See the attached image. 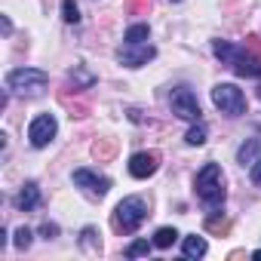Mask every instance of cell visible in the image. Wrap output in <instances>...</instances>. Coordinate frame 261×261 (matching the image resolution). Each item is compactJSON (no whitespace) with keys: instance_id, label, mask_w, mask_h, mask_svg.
<instances>
[{"instance_id":"obj_1","label":"cell","mask_w":261,"mask_h":261,"mask_svg":"<svg viewBox=\"0 0 261 261\" xmlns=\"http://www.w3.org/2000/svg\"><path fill=\"white\" fill-rule=\"evenodd\" d=\"M148 218V203L142 197H126L117 203L114 215H111V224L117 233H133L142 227V221Z\"/></svg>"},{"instance_id":"obj_2","label":"cell","mask_w":261,"mask_h":261,"mask_svg":"<svg viewBox=\"0 0 261 261\" xmlns=\"http://www.w3.org/2000/svg\"><path fill=\"white\" fill-rule=\"evenodd\" d=\"M197 197L206 203V206H221L224 203V172L218 163H206L200 172H197Z\"/></svg>"},{"instance_id":"obj_3","label":"cell","mask_w":261,"mask_h":261,"mask_svg":"<svg viewBox=\"0 0 261 261\" xmlns=\"http://www.w3.org/2000/svg\"><path fill=\"white\" fill-rule=\"evenodd\" d=\"M46 83H49V74L40 71V68H16V71L7 74V86H10L13 92H28V95H34V92H40Z\"/></svg>"},{"instance_id":"obj_4","label":"cell","mask_w":261,"mask_h":261,"mask_svg":"<svg viewBox=\"0 0 261 261\" xmlns=\"http://www.w3.org/2000/svg\"><path fill=\"white\" fill-rule=\"evenodd\" d=\"M212 101H215V108H218L221 114H227V117H240V114L246 111V95H243V89L233 86V83H218V86L212 89Z\"/></svg>"},{"instance_id":"obj_5","label":"cell","mask_w":261,"mask_h":261,"mask_svg":"<svg viewBox=\"0 0 261 261\" xmlns=\"http://www.w3.org/2000/svg\"><path fill=\"white\" fill-rule=\"evenodd\" d=\"M237 77H261V59H258V37H249V49H237L230 62Z\"/></svg>"},{"instance_id":"obj_6","label":"cell","mask_w":261,"mask_h":261,"mask_svg":"<svg viewBox=\"0 0 261 261\" xmlns=\"http://www.w3.org/2000/svg\"><path fill=\"white\" fill-rule=\"evenodd\" d=\"M169 105H172V114H175V117H181V120H200V101H197V95H194L188 86L172 89Z\"/></svg>"},{"instance_id":"obj_7","label":"cell","mask_w":261,"mask_h":261,"mask_svg":"<svg viewBox=\"0 0 261 261\" xmlns=\"http://www.w3.org/2000/svg\"><path fill=\"white\" fill-rule=\"evenodd\" d=\"M56 129H59L56 117H53V114H40V117H34L31 126H28V139H31L34 148H46V145L56 139Z\"/></svg>"},{"instance_id":"obj_8","label":"cell","mask_w":261,"mask_h":261,"mask_svg":"<svg viewBox=\"0 0 261 261\" xmlns=\"http://www.w3.org/2000/svg\"><path fill=\"white\" fill-rule=\"evenodd\" d=\"M74 185L83 188L89 197H98V200L111 191V178H105V175H98V172H92V169H77V172H74Z\"/></svg>"},{"instance_id":"obj_9","label":"cell","mask_w":261,"mask_h":261,"mask_svg":"<svg viewBox=\"0 0 261 261\" xmlns=\"http://www.w3.org/2000/svg\"><path fill=\"white\" fill-rule=\"evenodd\" d=\"M154 56H157L154 46H145V43H126V46H120V53H117V59H120L126 68H142V65H148Z\"/></svg>"},{"instance_id":"obj_10","label":"cell","mask_w":261,"mask_h":261,"mask_svg":"<svg viewBox=\"0 0 261 261\" xmlns=\"http://www.w3.org/2000/svg\"><path fill=\"white\" fill-rule=\"evenodd\" d=\"M157 166H160V157L154 151H139V154H133V160H129V175L133 178H148V175L157 172Z\"/></svg>"},{"instance_id":"obj_11","label":"cell","mask_w":261,"mask_h":261,"mask_svg":"<svg viewBox=\"0 0 261 261\" xmlns=\"http://www.w3.org/2000/svg\"><path fill=\"white\" fill-rule=\"evenodd\" d=\"M37 203H40V191H37V185H34V181H28V185L19 191V197H16V209H22V212H31Z\"/></svg>"},{"instance_id":"obj_12","label":"cell","mask_w":261,"mask_h":261,"mask_svg":"<svg viewBox=\"0 0 261 261\" xmlns=\"http://www.w3.org/2000/svg\"><path fill=\"white\" fill-rule=\"evenodd\" d=\"M237 160H240L243 166H246V163L252 166L255 160H261V142H258V139H249V142L237 151Z\"/></svg>"},{"instance_id":"obj_13","label":"cell","mask_w":261,"mask_h":261,"mask_svg":"<svg viewBox=\"0 0 261 261\" xmlns=\"http://www.w3.org/2000/svg\"><path fill=\"white\" fill-rule=\"evenodd\" d=\"M114 154H117V139H98V142L92 145V157H95L98 163L111 160Z\"/></svg>"},{"instance_id":"obj_14","label":"cell","mask_w":261,"mask_h":261,"mask_svg":"<svg viewBox=\"0 0 261 261\" xmlns=\"http://www.w3.org/2000/svg\"><path fill=\"white\" fill-rule=\"evenodd\" d=\"M181 252H185V258H203L206 255V240L203 237H185V246H181Z\"/></svg>"},{"instance_id":"obj_15","label":"cell","mask_w":261,"mask_h":261,"mask_svg":"<svg viewBox=\"0 0 261 261\" xmlns=\"http://www.w3.org/2000/svg\"><path fill=\"white\" fill-rule=\"evenodd\" d=\"M80 246H83L86 252H101L98 230H95V227H83V233H80Z\"/></svg>"},{"instance_id":"obj_16","label":"cell","mask_w":261,"mask_h":261,"mask_svg":"<svg viewBox=\"0 0 261 261\" xmlns=\"http://www.w3.org/2000/svg\"><path fill=\"white\" fill-rule=\"evenodd\" d=\"M175 240H178V230H175V227H160V230L154 233V246H157V249H169Z\"/></svg>"},{"instance_id":"obj_17","label":"cell","mask_w":261,"mask_h":261,"mask_svg":"<svg viewBox=\"0 0 261 261\" xmlns=\"http://www.w3.org/2000/svg\"><path fill=\"white\" fill-rule=\"evenodd\" d=\"M206 230L215 233V237H224V233H230V221L227 218H218V215H209L206 218Z\"/></svg>"},{"instance_id":"obj_18","label":"cell","mask_w":261,"mask_h":261,"mask_svg":"<svg viewBox=\"0 0 261 261\" xmlns=\"http://www.w3.org/2000/svg\"><path fill=\"white\" fill-rule=\"evenodd\" d=\"M212 49H215V56L221 59V65H230V62H233V56H237V46H230L227 40H215V46H212Z\"/></svg>"},{"instance_id":"obj_19","label":"cell","mask_w":261,"mask_h":261,"mask_svg":"<svg viewBox=\"0 0 261 261\" xmlns=\"http://www.w3.org/2000/svg\"><path fill=\"white\" fill-rule=\"evenodd\" d=\"M148 25H133V28H126V34H123V40L126 43H145L148 40Z\"/></svg>"},{"instance_id":"obj_20","label":"cell","mask_w":261,"mask_h":261,"mask_svg":"<svg viewBox=\"0 0 261 261\" xmlns=\"http://www.w3.org/2000/svg\"><path fill=\"white\" fill-rule=\"evenodd\" d=\"M185 142H188V145H197V148H200V145L206 142V126H203V123L191 126V129H188V136H185Z\"/></svg>"},{"instance_id":"obj_21","label":"cell","mask_w":261,"mask_h":261,"mask_svg":"<svg viewBox=\"0 0 261 261\" xmlns=\"http://www.w3.org/2000/svg\"><path fill=\"white\" fill-rule=\"evenodd\" d=\"M151 246H154V243H148V240H136L133 246L126 249V258H142V255L151 252Z\"/></svg>"},{"instance_id":"obj_22","label":"cell","mask_w":261,"mask_h":261,"mask_svg":"<svg viewBox=\"0 0 261 261\" xmlns=\"http://www.w3.org/2000/svg\"><path fill=\"white\" fill-rule=\"evenodd\" d=\"M62 19L65 22H80V10L74 0H62Z\"/></svg>"},{"instance_id":"obj_23","label":"cell","mask_w":261,"mask_h":261,"mask_svg":"<svg viewBox=\"0 0 261 261\" xmlns=\"http://www.w3.org/2000/svg\"><path fill=\"white\" fill-rule=\"evenodd\" d=\"M13 243H16V249H28V246H31V230H28V227H19Z\"/></svg>"},{"instance_id":"obj_24","label":"cell","mask_w":261,"mask_h":261,"mask_svg":"<svg viewBox=\"0 0 261 261\" xmlns=\"http://www.w3.org/2000/svg\"><path fill=\"white\" fill-rule=\"evenodd\" d=\"M40 237H43V240H53V237H59V224H49V221H46V224L40 227Z\"/></svg>"},{"instance_id":"obj_25","label":"cell","mask_w":261,"mask_h":261,"mask_svg":"<svg viewBox=\"0 0 261 261\" xmlns=\"http://www.w3.org/2000/svg\"><path fill=\"white\" fill-rule=\"evenodd\" d=\"M249 175H252V185H255V188H261V160H255V163H252V172H249Z\"/></svg>"},{"instance_id":"obj_26","label":"cell","mask_w":261,"mask_h":261,"mask_svg":"<svg viewBox=\"0 0 261 261\" xmlns=\"http://www.w3.org/2000/svg\"><path fill=\"white\" fill-rule=\"evenodd\" d=\"M255 258H258V261H261V249H258V252H255Z\"/></svg>"},{"instance_id":"obj_27","label":"cell","mask_w":261,"mask_h":261,"mask_svg":"<svg viewBox=\"0 0 261 261\" xmlns=\"http://www.w3.org/2000/svg\"><path fill=\"white\" fill-rule=\"evenodd\" d=\"M172 4H178V0H172Z\"/></svg>"}]
</instances>
